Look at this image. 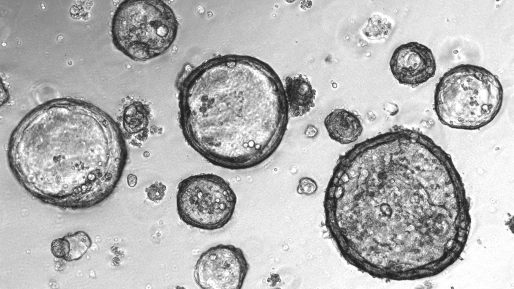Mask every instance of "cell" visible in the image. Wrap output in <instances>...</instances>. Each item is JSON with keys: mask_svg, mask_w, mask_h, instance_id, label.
Wrapping results in <instances>:
<instances>
[{"mask_svg": "<svg viewBox=\"0 0 514 289\" xmlns=\"http://www.w3.org/2000/svg\"><path fill=\"white\" fill-rule=\"evenodd\" d=\"M179 119L188 143L212 164L253 168L277 150L288 123L285 94L261 86L223 87L206 67L182 81Z\"/></svg>", "mask_w": 514, "mask_h": 289, "instance_id": "1", "label": "cell"}, {"mask_svg": "<svg viewBox=\"0 0 514 289\" xmlns=\"http://www.w3.org/2000/svg\"><path fill=\"white\" fill-rule=\"evenodd\" d=\"M503 97V88L496 75L481 66L462 64L439 79L434 91V109L442 124L475 130L494 119Z\"/></svg>", "mask_w": 514, "mask_h": 289, "instance_id": "2", "label": "cell"}, {"mask_svg": "<svg viewBox=\"0 0 514 289\" xmlns=\"http://www.w3.org/2000/svg\"><path fill=\"white\" fill-rule=\"evenodd\" d=\"M178 26L173 11L163 1H124L112 18V41L116 48L131 59L146 61L170 47Z\"/></svg>", "mask_w": 514, "mask_h": 289, "instance_id": "3", "label": "cell"}, {"mask_svg": "<svg viewBox=\"0 0 514 289\" xmlns=\"http://www.w3.org/2000/svg\"><path fill=\"white\" fill-rule=\"evenodd\" d=\"M236 202L229 184L215 174L191 176L178 186V214L193 227L207 230L222 228L231 220Z\"/></svg>", "mask_w": 514, "mask_h": 289, "instance_id": "4", "label": "cell"}, {"mask_svg": "<svg viewBox=\"0 0 514 289\" xmlns=\"http://www.w3.org/2000/svg\"><path fill=\"white\" fill-rule=\"evenodd\" d=\"M249 266L242 250L218 244L203 252L194 267L196 284L204 289H240Z\"/></svg>", "mask_w": 514, "mask_h": 289, "instance_id": "5", "label": "cell"}, {"mask_svg": "<svg viewBox=\"0 0 514 289\" xmlns=\"http://www.w3.org/2000/svg\"><path fill=\"white\" fill-rule=\"evenodd\" d=\"M391 72L400 84L415 87L433 77L436 63L432 50L417 42L402 44L390 62Z\"/></svg>", "mask_w": 514, "mask_h": 289, "instance_id": "6", "label": "cell"}, {"mask_svg": "<svg viewBox=\"0 0 514 289\" xmlns=\"http://www.w3.org/2000/svg\"><path fill=\"white\" fill-rule=\"evenodd\" d=\"M324 124L331 139L342 144L355 141L363 129L359 116L342 108L335 109L328 114Z\"/></svg>", "mask_w": 514, "mask_h": 289, "instance_id": "7", "label": "cell"}, {"mask_svg": "<svg viewBox=\"0 0 514 289\" xmlns=\"http://www.w3.org/2000/svg\"><path fill=\"white\" fill-rule=\"evenodd\" d=\"M285 94L289 113L292 117L302 116L315 106L316 90L308 78L301 74L286 78Z\"/></svg>", "mask_w": 514, "mask_h": 289, "instance_id": "8", "label": "cell"}, {"mask_svg": "<svg viewBox=\"0 0 514 289\" xmlns=\"http://www.w3.org/2000/svg\"><path fill=\"white\" fill-rule=\"evenodd\" d=\"M149 118V111L147 105L140 101L133 102L123 111V128L131 134L140 133L147 128Z\"/></svg>", "mask_w": 514, "mask_h": 289, "instance_id": "9", "label": "cell"}, {"mask_svg": "<svg viewBox=\"0 0 514 289\" xmlns=\"http://www.w3.org/2000/svg\"><path fill=\"white\" fill-rule=\"evenodd\" d=\"M69 243L70 252L67 261L77 260L87 251L91 244L89 235L85 232L79 231L65 236Z\"/></svg>", "mask_w": 514, "mask_h": 289, "instance_id": "10", "label": "cell"}, {"mask_svg": "<svg viewBox=\"0 0 514 289\" xmlns=\"http://www.w3.org/2000/svg\"><path fill=\"white\" fill-rule=\"evenodd\" d=\"M51 250L55 257L66 261L70 247L69 241L65 236L54 240L51 243Z\"/></svg>", "mask_w": 514, "mask_h": 289, "instance_id": "11", "label": "cell"}, {"mask_svg": "<svg viewBox=\"0 0 514 289\" xmlns=\"http://www.w3.org/2000/svg\"><path fill=\"white\" fill-rule=\"evenodd\" d=\"M166 190V186L161 182L156 181L145 190L148 198L152 201L158 203L162 200Z\"/></svg>", "mask_w": 514, "mask_h": 289, "instance_id": "12", "label": "cell"}, {"mask_svg": "<svg viewBox=\"0 0 514 289\" xmlns=\"http://www.w3.org/2000/svg\"><path fill=\"white\" fill-rule=\"evenodd\" d=\"M316 190V183L311 178L304 177L299 180L297 189L298 194L310 195L314 194Z\"/></svg>", "mask_w": 514, "mask_h": 289, "instance_id": "13", "label": "cell"}, {"mask_svg": "<svg viewBox=\"0 0 514 289\" xmlns=\"http://www.w3.org/2000/svg\"><path fill=\"white\" fill-rule=\"evenodd\" d=\"M318 132L317 128L314 125L309 124L305 129V135L309 138H313L316 136Z\"/></svg>", "mask_w": 514, "mask_h": 289, "instance_id": "14", "label": "cell"}, {"mask_svg": "<svg viewBox=\"0 0 514 289\" xmlns=\"http://www.w3.org/2000/svg\"><path fill=\"white\" fill-rule=\"evenodd\" d=\"M138 182L137 177L134 174H129L127 177V183L130 187H134Z\"/></svg>", "mask_w": 514, "mask_h": 289, "instance_id": "15", "label": "cell"}, {"mask_svg": "<svg viewBox=\"0 0 514 289\" xmlns=\"http://www.w3.org/2000/svg\"><path fill=\"white\" fill-rule=\"evenodd\" d=\"M150 132L153 134L157 133L158 127L156 126H152L150 129Z\"/></svg>", "mask_w": 514, "mask_h": 289, "instance_id": "16", "label": "cell"}, {"mask_svg": "<svg viewBox=\"0 0 514 289\" xmlns=\"http://www.w3.org/2000/svg\"><path fill=\"white\" fill-rule=\"evenodd\" d=\"M452 244H453V241L452 240H451V241H449L448 243L447 244V247L448 248H450L451 247Z\"/></svg>", "mask_w": 514, "mask_h": 289, "instance_id": "17", "label": "cell"}, {"mask_svg": "<svg viewBox=\"0 0 514 289\" xmlns=\"http://www.w3.org/2000/svg\"><path fill=\"white\" fill-rule=\"evenodd\" d=\"M461 226H462V228H464L465 227V222H462L461 223Z\"/></svg>", "mask_w": 514, "mask_h": 289, "instance_id": "18", "label": "cell"}]
</instances>
